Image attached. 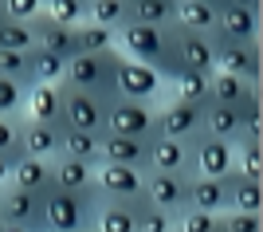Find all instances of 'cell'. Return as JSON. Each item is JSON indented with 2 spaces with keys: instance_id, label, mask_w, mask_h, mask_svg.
I'll list each match as a JSON object with an SVG mask.
<instances>
[{
  "instance_id": "cell-1",
  "label": "cell",
  "mask_w": 263,
  "mask_h": 232,
  "mask_svg": "<svg viewBox=\"0 0 263 232\" xmlns=\"http://www.w3.org/2000/svg\"><path fill=\"white\" fill-rule=\"evenodd\" d=\"M114 47H118V56L134 59V63L154 67L165 83L181 71V63H177V56H173V35H169V28H154V24H126V28L114 32Z\"/></svg>"
},
{
  "instance_id": "cell-2",
  "label": "cell",
  "mask_w": 263,
  "mask_h": 232,
  "mask_svg": "<svg viewBox=\"0 0 263 232\" xmlns=\"http://www.w3.org/2000/svg\"><path fill=\"white\" fill-rule=\"evenodd\" d=\"M95 209H99V189H87V193L47 189L44 232H95Z\"/></svg>"
},
{
  "instance_id": "cell-3",
  "label": "cell",
  "mask_w": 263,
  "mask_h": 232,
  "mask_svg": "<svg viewBox=\"0 0 263 232\" xmlns=\"http://www.w3.org/2000/svg\"><path fill=\"white\" fill-rule=\"evenodd\" d=\"M114 63H118V47H106V51H95V56H71L63 71L67 87L90 91L99 99H114Z\"/></svg>"
},
{
  "instance_id": "cell-4",
  "label": "cell",
  "mask_w": 263,
  "mask_h": 232,
  "mask_svg": "<svg viewBox=\"0 0 263 232\" xmlns=\"http://www.w3.org/2000/svg\"><path fill=\"white\" fill-rule=\"evenodd\" d=\"M59 91H63V102H59V126L63 130L106 134V99L79 87H67V83H59Z\"/></svg>"
},
{
  "instance_id": "cell-5",
  "label": "cell",
  "mask_w": 263,
  "mask_h": 232,
  "mask_svg": "<svg viewBox=\"0 0 263 232\" xmlns=\"http://www.w3.org/2000/svg\"><path fill=\"white\" fill-rule=\"evenodd\" d=\"M106 134H126V138H154L157 134V106L138 99H114L106 102Z\"/></svg>"
},
{
  "instance_id": "cell-6",
  "label": "cell",
  "mask_w": 263,
  "mask_h": 232,
  "mask_svg": "<svg viewBox=\"0 0 263 232\" xmlns=\"http://www.w3.org/2000/svg\"><path fill=\"white\" fill-rule=\"evenodd\" d=\"M169 87L161 75H157L154 67L145 63H134V59L118 56V63H114V95L118 99H138V102H154L161 91Z\"/></svg>"
},
{
  "instance_id": "cell-7",
  "label": "cell",
  "mask_w": 263,
  "mask_h": 232,
  "mask_svg": "<svg viewBox=\"0 0 263 232\" xmlns=\"http://www.w3.org/2000/svg\"><path fill=\"white\" fill-rule=\"evenodd\" d=\"M212 51H216V71L240 75L243 83L259 87V40L240 44V40H224V35L212 32Z\"/></svg>"
},
{
  "instance_id": "cell-8",
  "label": "cell",
  "mask_w": 263,
  "mask_h": 232,
  "mask_svg": "<svg viewBox=\"0 0 263 232\" xmlns=\"http://www.w3.org/2000/svg\"><path fill=\"white\" fill-rule=\"evenodd\" d=\"M142 197L154 205V209L169 212V217H181L189 209V173H154L145 169V189Z\"/></svg>"
},
{
  "instance_id": "cell-9",
  "label": "cell",
  "mask_w": 263,
  "mask_h": 232,
  "mask_svg": "<svg viewBox=\"0 0 263 232\" xmlns=\"http://www.w3.org/2000/svg\"><path fill=\"white\" fill-rule=\"evenodd\" d=\"M169 35H173V56L181 63V71H197V75H212L216 71L212 35L185 32V28H173V24H169Z\"/></svg>"
},
{
  "instance_id": "cell-10",
  "label": "cell",
  "mask_w": 263,
  "mask_h": 232,
  "mask_svg": "<svg viewBox=\"0 0 263 232\" xmlns=\"http://www.w3.org/2000/svg\"><path fill=\"white\" fill-rule=\"evenodd\" d=\"M236 169V142L200 134L193 142V173L197 177H228Z\"/></svg>"
},
{
  "instance_id": "cell-11",
  "label": "cell",
  "mask_w": 263,
  "mask_h": 232,
  "mask_svg": "<svg viewBox=\"0 0 263 232\" xmlns=\"http://www.w3.org/2000/svg\"><path fill=\"white\" fill-rule=\"evenodd\" d=\"M0 224H20V228L44 232V193H28V189L4 185V201H0Z\"/></svg>"
},
{
  "instance_id": "cell-12",
  "label": "cell",
  "mask_w": 263,
  "mask_h": 232,
  "mask_svg": "<svg viewBox=\"0 0 263 232\" xmlns=\"http://www.w3.org/2000/svg\"><path fill=\"white\" fill-rule=\"evenodd\" d=\"M95 189H99L102 201H138L142 189H145V169L106 166V162H102L99 173H95Z\"/></svg>"
},
{
  "instance_id": "cell-13",
  "label": "cell",
  "mask_w": 263,
  "mask_h": 232,
  "mask_svg": "<svg viewBox=\"0 0 263 232\" xmlns=\"http://www.w3.org/2000/svg\"><path fill=\"white\" fill-rule=\"evenodd\" d=\"M157 134L161 138H177V142H197L200 138V106L169 99L157 111Z\"/></svg>"
},
{
  "instance_id": "cell-14",
  "label": "cell",
  "mask_w": 263,
  "mask_h": 232,
  "mask_svg": "<svg viewBox=\"0 0 263 232\" xmlns=\"http://www.w3.org/2000/svg\"><path fill=\"white\" fill-rule=\"evenodd\" d=\"M134 166L149 169V138H126V134H102L99 166Z\"/></svg>"
},
{
  "instance_id": "cell-15",
  "label": "cell",
  "mask_w": 263,
  "mask_h": 232,
  "mask_svg": "<svg viewBox=\"0 0 263 232\" xmlns=\"http://www.w3.org/2000/svg\"><path fill=\"white\" fill-rule=\"evenodd\" d=\"M149 169L154 173H189L193 177V142H177V138H149Z\"/></svg>"
},
{
  "instance_id": "cell-16",
  "label": "cell",
  "mask_w": 263,
  "mask_h": 232,
  "mask_svg": "<svg viewBox=\"0 0 263 232\" xmlns=\"http://www.w3.org/2000/svg\"><path fill=\"white\" fill-rule=\"evenodd\" d=\"M59 146H63V126H59V122L20 118V154H28V157H59Z\"/></svg>"
},
{
  "instance_id": "cell-17",
  "label": "cell",
  "mask_w": 263,
  "mask_h": 232,
  "mask_svg": "<svg viewBox=\"0 0 263 232\" xmlns=\"http://www.w3.org/2000/svg\"><path fill=\"white\" fill-rule=\"evenodd\" d=\"M216 35L224 40H240V44H252L259 40V12L255 8H240V4H220L216 8Z\"/></svg>"
},
{
  "instance_id": "cell-18",
  "label": "cell",
  "mask_w": 263,
  "mask_h": 232,
  "mask_svg": "<svg viewBox=\"0 0 263 232\" xmlns=\"http://www.w3.org/2000/svg\"><path fill=\"white\" fill-rule=\"evenodd\" d=\"M145 197L138 201H102L95 209V232H138V212H142Z\"/></svg>"
},
{
  "instance_id": "cell-19",
  "label": "cell",
  "mask_w": 263,
  "mask_h": 232,
  "mask_svg": "<svg viewBox=\"0 0 263 232\" xmlns=\"http://www.w3.org/2000/svg\"><path fill=\"white\" fill-rule=\"evenodd\" d=\"M95 173L99 166H90V162H79V157H51V189H67V193H87L95 189Z\"/></svg>"
},
{
  "instance_id": "cell-20",
  "label": "cell",
  "mask_w": 263,
  "mask_h": 232,
  "mask_svg": "<svg viewBox=\"0 0 263 232\" xmlns=\"http://www.w3.org/2000/svg\"><path fill=\"white\" fill-rule=\"evenodd\" d=\"M32 28H35V47H40V51H51V56H59V59L79 56L75 51V28L55 24L51 16H44V12L32 20Z\"/></svg>"
},
{
  "instance_id": "cell-21",
  "label": "cell",
  "mask_w": 263,
  "mask_h": 232,
  "mask_svg": "<svg viewBox=\"0 0 263 232\" xmlns=\"http://www.w3.org/2000/svg\"><path fill=\"white\" fill-rule=\"evenodd\" d=\"M189 209L228 212V177H189Z\"/></svg>"
},
{
  "instance_id": "cell-22",
  "label": "cell",
  "mask_w": 263,
  "mask_h": 232,
  "mask_svg": "<svg viewBox=\"0 0 263 232\" xmlns=\"http://www.w3.org/2000/svg\"><path fill=\"white\" fill-rule=\"evenodd\" d=\"M8 185L12 189H28V193H47V189H51V157L20 154L16 162H12Z\"/></svg>"
},
{
  "instance_id": "cell-23",
  "label": "cell",
  "mask_w": 263,
  "mask_h": 232,
  "mask_svg": "<svg viewBox=\"0 0 263 232\" xmlns=\"http://www.w3.org/2000/svg\"><path fill=\"white\" fill-rule=\"evenodd\" d=\"M200 134L236 142L240 138V106H224V102H204L200 106Z\"/></svg>"
},
{
  "instance_id": "cell-24",
  "label": "cell",
  "mask_w": 263,
  "mask_h": 232,
  "mask_svg": "<svg viewBox=\"0 0 263 232\" xmlns=\"http://www.w3.org/2000/svg\"><path fill=\"white\" fill-rule=\"evenodd\" d=\"M59 102H63L59 83H32L28 87V102H24V118L59 122Z\"/></svg>"
},
{
  "instance_id": "cell-25",
  "label": "cell",
  "mask_w": 263,
  "mask_h": 232,
  "mask_svg": "<svg viewBox=\"0 0 263 232\" xmlns=\"http://www.w3.org/2000/svg\"><path fill=\"white\" fill-rule=\"evenodd\" d=\"M259 95V87L243 83L240 75H228V71H212L209 75V102H224V106H243V102Z\"/></svg>"
},
{
  "instance_id": "cell-26",
  "label": "cell",
  "mask_w": 263,
  "mask_h": 232,
  "mask_svg": "<svg viewBox=\"0 0 263 232\" xmlns=\"http://www.w3.org/2000/svg\"><path fill=\"white\" fill-rule=\"evenodd\" d=\"M173 28L212 35V28H216V8H212V4H200V0H177L173 4Z\"/></svg>"
},
{
  "instance_id": "cell-27",
  "label": "cell",
  "mask_w": 263,
  "mask_h": 232,
  "mask_svg": "<svg viewBox=\"0 0 263 232\" xmlns=\"http://www.w3.org/2000/svg\"><path fill=\"white\" fill-rule=\"evenodd\" d=\"M228 209L236 212H263V181H248L236 169L228 173Z\"/></svg>"
},
{
  "instance_id": "cell-28",
  "label": "cell",
  "mask_w": 263,
  "mask_h": 232,
  "mask_svg": "<svg viewBox=\"0 0 263 232\" xmlns=\"http://www.w3.org/2000/svg\"><path fill=\"white\" fill-rule=\"evenodd\" d=\"M87 24H102L118 32L130 24V0H87Z\"/></svg>"
},
{
  "instance_id": "cell-29",
  "label": "cell",
  "mask_w": 263,
  "mask_h": 232,
  "mask_svg": "<svg viewBox=\"0 0 263 232\" xmlns=\"http://www.w3.org/2000/svg\"><path fill=\"white\" fill-rule=\"evenodd\" d=\"M169 91H173V99H181V102L204 106V102H209V75H197V71H177V75L169 79Z\"/></svg>"
},
{
  "instance_id": "cell-30",
  "label": "cell",
  "mask_w": 263,
  "mask_h": 232,
  "mask_svg": "<svg viewBox=\"0 0 263 232\" xmlns=\"http://www.w3.org/2000/svg\"><path fill=\"white\" fill-rule=\"evenodd\" d=\"M99 150H102V134L63 130V146H59V154L79 157V162H90V166H99Z\"/></svg>"
},
{
  "instance_id": "cell-31",
  "label": "cell",
  "mask_w": 263,
  "mask_h": 232,
  "mask_svg": "<svg viewBox=\"0 0 263 232\" xmlns=\"http://www.w3.org/2000/svg\"><path fill=\"white\" fill-rule=\"evenodd\" d=\"M0 51H35L32 20H8V16H0Z\"/></svg>"
},
{
  "instance_id": "cell-32",
  "label": "cell",
  "mask_w": 263,
  "mask_h": 232,
  "mask_svg": "<svg viewBox=\"0 0 263 232\" xmlns=\"http://www.w3.org/2000/svg\"><path fill=\"white\" fill-rule=\"evenodd\" d=\"M173 4L177 0H130V24L169 28L173 24Z\"/></svg>"
},
{
  "instance_id": "cell-33",
  "label": "cell",
  "mask_w": 263,
  "mask_h": 232,
  "mask_svg": "<svg viewBox=\"0 0 263 232\" xmlns=\"http://www.w3.org/2000/svg\"><path fill=\"white\" fill-rule=\"evenodd\" d=\"M236 173L248 181H263V138H240L236 142Z\"/></svg>"
},
{
  "instance_id": "cell-34",
  "label": "cell",
  "mask_w": 263,
  "mask_h": 232,
  "mask_svg": "<svg viewBox=\"0 0 263 232\" xmlns=\"http://www.w3.org/2000/svg\"><path fill=\"white\" fill-rule=\"evenodd\" d=\"M114 47V32L102 28V24H75V51L79 56H95V51H106Z\"/></svg>"
},
{
  "instance_id": "cell-35",
  "label": "cell",
  "mask_w": 263,
  "mask_h": 232,
  "mask_svg": "<svg viewBox=\"0 0 263 232\" xmlns=\"http://www.w3.org/2000/svg\"><path fill=\"white\" fill-rule=\"evenodd\" d=\"M24 102H28V87L0 75V118H24Z\"/></svg>"
},
{
  "instance_id": "cell-36",
  "label": "cell",
  "mask_w": 263,
  "mask_h": 232,
  "mask_svg": "<svg viewBox=\"0 0 263 232\" xmlns=\"http://www.w3.org/2000/svg\"><path fill=\"white\" fill-rule=\"evenodd\" d=\"M63 71H67V59L51 56V51H32V83H63Z\"/></svg>"
},
{
  "instance_id": "cell-37",
  "label": "cell",
  "mask_w": 263,
  "mask_h": 232,
  "mask_svg": "<svg viewBox=\"0 0 263 232\" xmlns=\"http://www.w3.org/2000/svg\"><path fill=\"white\" fill-rule=\"evenodd\" d=\"M44 16H51L55 24L75 28V24L87 20V0H44Z\"/></svg>"
},
{
  "instance_id": "cell-38",
  "label": "cell",
  "mask_w": 263,
  "mask_h": 232,
  "mask_svg": "<svg viewBox=\"0 0 263 232\" xmlns=\"http://www.w3.org/2000/svg\"><path fill=\"white\" fill-rule=\"evenodd\" d=\"M0 75L32 87V51H0Z\"/></svg>"
},
{
  "instance_id": "cell-39",
  "label": "cell",
  "mask_w": 263,
  "mask_h": 232,
  "mask_svg": "<svg viewBox=\"0 0 263 232\" xmlns=\"http://www.w3.org/2000/svg\"><path fill=\"white\" fill-rule=\"evenodd\" d=\"M173 232H220V212L185 209V212L173 221Z\"/></svg>"
},
{
  "instance_id": "cell-40",
  "label": "cell",
  "mask_w": 263,
  "mask_h": 232,
  "mask_svg": "<svg viewBox=\"0 0 263 232\" xmlns=\"http://www.w3.org/2000/svg\"><path fill=\"white\" fill-rule=\"evenodd\" d=\"M220 232H263V212H220Z\"/></svg>"
},
{
  "instance_id": "cell-41",
  "label": "cell",
  "mask_w": 263,
  "mask_h": 232,
  "mask_svg": "<svg viewBox=\"0 0 263 232\" xmlns=\"http://www.w3.org/2000/svg\"><path fill=\"white\" fill-rule=\"evenodd\" d=\"M138 232H173V217L161 209H154L149 201L142 205V212H138Z\"/></svg>"
},
{
  "instance_id": "cell-42",
  "label": "cell",
  "mask_w": 263,
  "mask_h": 232,
  "mask_svg": "<svg viewBox=\"0 0 263 232\" xmlns=\"http://www.w3.org/2000/svg\"><path fill=\"white\" fill-rule=\"evenodd\" d=\"M0 154L4 157H20V118H0Z\"/></svg>"
},
{
  "instance_id": "cell-43",
  "label": "cell",
  "mask_w": 263,
  "mask_h": 232,
  "mask_svg": "<svg viewBox=\"0 0 263 232\" xmlns=\"http://www.w3.org/2000/svg\"><path fill=\"white\" fill-rule=\"evenodd\" d=\"M40 12H44V0H4L8 20H35Z\"/></svg>"
},
{
  "instance_id": "cell-44",
  "label": "cell",
  "mask_w": 263,
  "mask_h": 232,
  "mask_svg": "<svg viewBox=\"0 0 263 232\" xmlns=\"http://www.w3.org/2000/svg\"><path fill=\"white\" fill-rule=\"evenodd\" d=\"M8 173H12V157H4V154H0V189L8 185Z\"/></svg>"
},
{
  "instance_id": "cell-45",
  "label": "cell",
  "mask_w": 263,
  "mask_h": 232,
  "mask_svg": "<svg viewBox=\"0 0 263 232\" xmlns=\"http://www.w3.org/2000/svg\"><path fill=\"white\" fill-rule=\"evenodd\" d=\"M224 4H240V8H255V12H259L263 0H224Z\"/></svg>"
},
{
  "instance_id": "cell-46",
  "label": "cell",
  "mask_w": 263,
  "mask_h": 232,
  "mask_svg": "<svg viewBox=\"0 0 263 232\" xmlns=\"http://www.w3.org/2000/svg\"><path fill=\"white\" fill-rule=\"evenodd\" d=\"M0 232H32V228H20V224H0Z\"/></svg>"
},
{
  "instance_id": "cell-47",
  "label": "cell",
  "mask_w": 263,
  "mask_h": 232,
  "mask_svg": "<svg viewBox=\"0 0 263 232\" xmlns=\"http://www.w3.org/2000/svg\"><path fill=\"white\" fill-rule=\"evenodd\" d=\"M200 4H212V8H220V4H224V0H200Z\"/></svg>"
},
{
  "instance_id": "cell-48",
  "label": "cell",
  "mask_w": 263,
  "mask_h": 232,
  "mask_svg": "<svg viewBox=\"0 0 263 232\" xmlns=\"http://www.w3.org/2000/svg\"><path fill=\"white\" fill-rule=\"evenodd\" d=\"M0 16H4V0H0Z\"/></svg>"
},
{
  "instance_id": "cell-49",
  "label": "cell",
  "mask_w": 263,
  "mask_h": 232,
  "mask_svg": "<svg viewBox=\"0 0 263 232\" xmlns=\"http://www.w3.org/2000/svg\"><path fill=\"white\" fill-rule=\"evenodd\" d=\"M0 201H4V189H0Z\"/></svg>"
}]
</instances>
